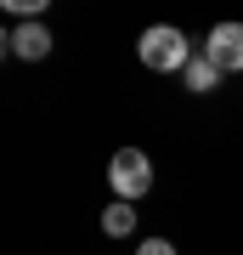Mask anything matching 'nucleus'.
Segmentation results:
<instances>
[{
	"mask_svg": "<svg viewBox=\"0 0 243 255\" xmlns=\"http://www.w3.org/2000/svg\"><path fill=\"white\" fill-rule=\"evenodd\" d=\"M136 57H142V68H153V74H187L192 46H187V34H181L175 23H153V28H142V40H136Z\"/></svg>",
	"mask_w": 243,
	"mask_h": 255,
	"instance_id": "f257e3e1",
	"label": "nucleus"
},
{
	"mask_svg": "<svg viewBox=\"0 0 243 255\" xmlns=\"http://www.w3.org/2000/svg\"><path fill=\"white\" fill-rule=\"evenodd\" d=\"M108 182H113V193L125 204H136L147 187H153V159H147L142 147H119V153L108 159Z\"/></svg>",
	"mask_w": 243,
	"mask_h": 255,
	"instance_id": "f03ea898",
	"label": "nucleus"
},
{
	"mask_svg": "<svg viewBox=\"0 0 243 255\" xmlns=\"http://www.w3.org/2000/svg\"><path fill=\"white\" fill-rule=\"evenodd\" d=\"M204 57L221 74H243V23H215L204 40Z\"/></svg>",
	"mask_w": 243,
	"mask_h": 255,
	"instance_id": "7ed1b4c3",
	"label": "nucleus"
},
{
	"mask_svg": "<svg viewBox=\"0 0 243 255\" xmlns=\"http://www.w3.org/2000/svg\"><path fill=\"white\" fill-rule=\"evenodd\" d=\"M6 51L23 57V63H40V57H51V34H45V23H17L6 34Z\"/></svg>",
	"mask_w": 243,
	"mask_h": 255,
	"instance_id": "20e7f679",
	"label": "nucleus"
},
{
	"mask_svg": "<svg viewBox=\"0 0 243 255\" xmlns=\"http://www.w3.org/2000/svg\"><path fill=\"white\" fill-rule=\"evenodd\" d=\"M181 85L204 97V91H215V85H221V68H215V63H209V57L198 51V57H192V63H187V74H181Z\"/></svg>",
	"mask_w": 243,
	"mask_h": 255,
	"instance_id": "39448f33",
	"label": "nucleus"
},
{
	"mask_svg": "<svg viewBox=\"0 0 243 255\" xmlns=\"http://www.w3.org/2000/svg\"><path fill=\"white\" fill-rule=\"evenodd\" d=\"M102 233H108V238H130L136 233V210L125 199H113L108 210H102Z\"/></svg>",
	"mask_w": 243,
	"mask_h": 255,
	"instance_id": "423d86ee",
	"label": "nucleus"
},
{
	"mask_svg": "<svg viewBox=\"0 0 243 255\" xmlns=\"http://www.w3.org/2000/svg\"><path fill=\"white\" fill-rule=\"evenodd\" d=\"M136 255H175V244H170V238H142Z\"/></svg>",
	"mask_w": 243,
	"mask_h": 255,
	"instance_id": "0eeeda50",
	"label": "nucleus"
}]
</instances>
